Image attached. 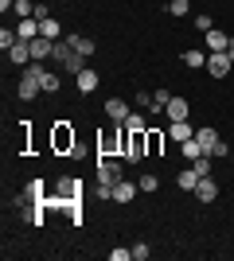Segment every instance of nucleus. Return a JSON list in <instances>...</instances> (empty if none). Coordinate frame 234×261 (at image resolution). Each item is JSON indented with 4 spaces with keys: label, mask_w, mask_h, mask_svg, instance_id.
Segmentation results:
<instances>
[{
    "label": "nucleus",
    "mask_w": 234,
    "mask_h": 261,
    "mask_svg": "<svg viewBox=\"0 0 234 261\" xmlns=\"http://www.w3.org/2000/svg\"><path fill=\"white\" fill-rule=\"evenodd\" d=\"M39 74H35V66H23V78H20V90H16V94H20L23 101H35L39 98Z\"/></svg>",
    "instance_id": "f257e3e1"
},
{
    "label": "nucleus",
    "mask_w": 234,
    "mask_h": 261,
    "mask_svg": "<svg viewBox=\"0 0 234 261\" xmlns=\"http://www.w3.org/2000/svg\"><path fill=\"white\" fill-rule=\"evenodd\" d=\"M98 184H106V187L121 184V160H106V156H98Z\"/></svg>",
    "instance_id": "f03ea898"
},
{
    "label": "nucleus",
    "mask_w": 234,
    "mask_h": 261,
    "mask_svg": "<svg viewBox=\"0 0 234 261\" xmlns=\"http://www.w3.org/2000/svg\"><path fill=\"white\" fill-rule=\"evenodd\" d=\"M51 144H55V152H74V129H70L67 121H59V125H55Z\"/></svg>",
    "instance_id": "7ed1b4c3"
},
{
    "label": "nucleus",
    "mask_w": 234,
    "mask_h": 261,
    "mask_svg": "<svg viewBox=\"0 0 234 261\" xmlns=\"http://www.w3.org/2000/svg\"><path fill=\"white\" fill-rule=\"evenodd\" d=\"M230 66H234V59L226 51H211V55H207V70H211L215 78H226V74H230Z\"/></svg>",
    "instance_id": "20e7f679"
},
{
    "label": "nucleus",
    "mask_w": 234,
    "mask_h": 261,
    "mask_svg": "<svg viewBox=\"0 0 234 261\" xmlns=\"http://www.w3.org/2000/svg\"><path fill=\"white\" fill-rule=\"evenodd\" d=\"M129 113H133V109H129V101H125V98H110V101H106V117H110L113 125H125Z\"/></svg>",
    "instance_id": "39448f33"
},
{
    "label": "nucleus",
    "mask_w": 234,
    "mask_h": 261,
    "mask_svg": "<svg viewBox=\"0 0 234 261\" xmlns=\"http://www.w3.org/2000/svg\"><path fill=\"white\" fill-rule=\"evenodd\" d=\"M20 207H28V203H47V191H43V179H32V184L20 191V199H16Z\"/></svg>",
    "instance_id": "423d86ee"
},
{
    "label": "nucleus",
    "mask_w": 234,
    "mask_h": 261,
    "mask_svg": "<svg viewBox=\"0 0 234 261\" xmlns=\"http://www.w3.org/2000/svg\"><path fill=\"white\" fill-rule=\"evenodd\" d=\"M28 47H32V63H43V59H51V51H55V39H47V35H35Z\"/></svg>",
    "instance_id": "0eeeda50"
},
{
    "label": "nucleus",
    "mask_w": 234,
    "mask_h": 261,
    "mask_svg": "<svg viewBox=\"0 0 234 261\" xmlns=\"http://www.w3.org/2000/svg\"><path fill=\"white\" fill-rule=\"evenodd\" d=\"M74 86H78V94H94V90L101 86V78H98V70H82V74H74Z\"/></svg>",
    "instance_id": "6e6552de"
},
{
    "label": "nucleus",
    "mask_w": 234,
    "mask_h": 261,
    "mask_svg": "<svg viewBox=\"0 0 234 261\" xmlns=\"http://www.w3.org/2000/svg\"><path fill=\"white\" fill-rule=\"evenodd\" d=\"M195 199H199V203H215V199H219V184H215L211 175H203L199 184H195Z\"/></svg>",
    "instance_id": "1a4fd4ad"
},
{
    "label": "nucleus",
    "mask_w": 234,
    "mask_h": 261,
    "mask_svg": "<svg viewBox=\"0 0 234 261\" xmlns=\"http://www.w3.org/2000/svg\"><path fill=\"white\" fill-rule=\"evenodd\" d=\"M195 141H199V148H203V152L211 156V152H215V144L223 141V137H219V133L211 129V125H203V129H195Z\"/></svg>",
    "instance_id": "9d476101"
},
{
    "label": "nucleus",
    "mask_w": 234,
    "mask_h": 261,
    "mask_svg": "<svg viewBox=\"0 0 234 261\" xmlns=\"http://www.w3.org/2000/svg\"><path fill=\"white\" fill-rule=\"evenodd\" d=\"M67 43H70V51H78V55H94V39L90 35H78V32H67Z\"/></svg>",
    "instance_id": "9b49d317"
},
{
    "label": "nucleus",
    "mask_w": 234,
    "mask_h": 261,
    "mask_svg": "<svg viewBox=\"0 0 234 261\" xmlns=\"http://www.w3.org/2000/svg\"><path fill=\"white\" fill-rule=\"evenodd\" d=\"M188 98H176V94H172V101H168V109H164V113H168V121H188Z\"/></svg>",
    "instance_id": "f8f14e48"
},
{
    "label": "nucleus",
    "mask_w": 234,
    "mask_h": 261,
    "mask_svg": "<svg viewBox=\"0 0 234 261\" xmlns=\"http://www.w3.org/2000/svg\"><path fill=\"white\" fill-rule=\"evenodd\" d=\"M35 66V74H39V86H43V94H55L59 90V74H51L43 63H32Z\"/></svg>",
    "instance_id": "ddd939ff"
},
{
    "label": "nucleus",
    "mask_w": 234,
    "mask_h": 261,
    "mask_svg": "<svg viewBox=\"0 0 234 261\" xmlns=\"http://www.w3.org/2000/svg\"><path fill=\"white\" fill-rule=\"evenodd\" d=\"M168 137H172L176 144H184V141H191V137H195V129H191L188 121H172V125H168Z\"/></svg>",
    "instance_id": "4468645a"
},
{
    "label": "nucleus",
    "mask_w": 234,
    "mask_h": 261,
    "mask_svg": "<svg viewBox=\"0 0 234 261\" xmlns=\"http://www.w3.org/2000/svg\"><path fill=\"white\" fill-rule=\"evenodd\" d=\"M137 191H141V187H133L129 179H121V184H113V203H133Z\"/></svg>",
    "instance_id": "2eb2a0df"
},
{
    "label": "nucleus",
    "mask_w": 234,
    "mask_h": 261,
    "mask_svg": "<svg viewBox=\"0 0 234 261\" xmlns=\"http://www.w3.org/2000/svg\"><path fill=\"white\" fill-rule=\"evenodd\" d=\"M16 32H20V39H23V43H32L35 35H39V20H35V16H28V20H20V23H16Z\"/></svg>",
    "instance_id": "dca6fc26"
},
{
    "label": "nucleus",
    "mask_w": 234,
    "mask_h": 261,
    "mask_svg": "<svg viewBox=\"0 0 234 261\" xmlns=\"http://www.w3.org/2000/svg\"><path fill=\"white\" fill-rule=\"evenodd\" d=\"M226 47H230L226 32H207V51H226Z\"/></svg>",
    "instance_id": "f3484780"
},
{
    "label": "nucleus",
    "mask_w": 234,
    "mask_h": 261,
    "mask_svg": "<svg viewBox=\"0 0 234 261\" xmlns=\"http://www.w3.org/2000/svg\"><path fill=\"white\" fill-rule=\"evenodd\" d=\"M70 55H74V51H70V43H67V39H55V51H51V59H55L59 66H67V59H70Z\"/></svg>",
    "instance_id": "a211bd4d"
},
{
    "label": "nucleus",
    "mask_w": 234,
    "mask_h": 261,
    "mask_svg": "<svg viewBox=\"0 0 234 261\" xmlns=\"http://www.w3.org/2000/svg\"><path fill=\"white\" fill-rule=\"evenodd\" d=\"M43 207H47V203H28V211H23V218H28L32 226H43Z\"/></svg>",
    "instance_id": "6ab92c4d"
},
{
    "label": "nucleus",
    "mask_w": 234,
    "mask_h": 261,
    "mask_svg": "<svg viewBox=\"0 0 234 261\" xmlns=\"http://www.w3.org/2000/svg\"><path fill=\"white\" fill-rule=\"evenodd\" d=\"M199 179H203V175L195 172V168H188V172H179V179H176V184L184 187V191H195V184H199Z\"/></svg>",
    "instance_id": "aec40b11"
},
{
    "label": "nucleus",
    "mask_w": 234,
    "mask_h": 261,
    "mask_svg": "<svg viewBox=\"0 0 234 261\" xmlns=\"http://www.w3.org/2000/svg\"><path fill=\"white\" fill-rule=\"evenodd\" d=\"M179 63L195 70V66H207V55H203V51H184V55H179Z\"/></svg>",
    "instance_id": "412c9836"
},
{
    "label": "nucleus",
    "mask_w": 234,
    "mask_h": 261,
    "mask_svg": "<svg viewBox=\"0 0 234 261\" xmlns=\"http://www.w3.org/2000/svg\"><path fill=\"white\" fill-rule=\"evenodd\" d=\"M39 35H47V39H59V35H63L59 20H39Z\"/></svg>",
    "instance_id": "4be33fe9"
},
{
    "label": "nucleus",
    "mask_w": 234,
    "mask_h": 261,
    "mask_svg": "<svg viewBox=\"0 0 234 261\" xmlns=\"http://www.w3.org/2000/svg\"><path fill=\"white\" fill-rule=\"evenodd\" d=\"M188 12H191V0H168V16L179 20V16H188Z\"/></svg>",
    "instance_id": "5701e85b"
},
{
    "label": "nucleus",
    "mask_w": 234,
    "mask_h": 261,
    "mask_svg": "<svg viewBox=\"0 0 234 261\" xmlns=\"http://www.w3.org/2000/svg\"><path fill=\"white\" fill-rule=\"evenodd\" d=\"M164 148V133H156V129H148V156H156Z\"/></svg>",
    "instance_id": "b1692460"
},
{
    "label": "nucleus",
    "mask_w": 234,
    "mask_h": 261,
    "mask_svg": "<svg viewBox=\"0 0 234 261\" xmlns=\"http://www.w3.org/2000/svg\"><path fill=\"white\" fill-rule=\"evenodd\" d=\"M179 148H184V156H188V160H195V156H207V152L199 148V141H195V137H191V141H184Z\"/></svg>",
    "instance_id": "393cba45"
},
{
    "label": "nucleus",
    "mask_w": 234,
    "mask_h": 261,
    "mask_svg": "<svg viewBox=\"0 0 234 261\" xmlns=\"http://www.w3.org/2000/svg\"><path fill=\"white\" fill-rule=\"evenodd\" d=\"M168 101H172V94H168V90H156V94H152V109H160V113L168 109Z\"/></svg>",
    "instance_id": "a878e982"
},
{
    "label": "nucleus",
    "mask_w": 234,
    "mask_h": 261,
    "mask_svg": "<svg viewBox=\"0 0 234 261\" xmlns=\"http://www.w3.org/2000/svg\"><path fill=\"white\" fill-rule=\"evenodd\" d=\"M16 16H20V20L35 16V4H32V0H16Z\"/></svg>",
    "instance_id": "bb28decb"
},
{
    "label": "nucleus",
    "mask_w": 234,
    "mask_h": 261,
    "mask_svg": "<svg viewBox=\"0 0 234 261\" xmlns=\"http://www.w3.org/2000/svg\"><path fill=\"white\" fill-rule=\"evenodd\" d=\"M191 168H195L199 175H211V156H195V160H191Z\"/></svg>",
    "instance_id": "cd10ccee"
},
{
    "label": "nucleus",
    "mask_w": 234,
    "mask_h": 261,
    "mask_svg": "<svg viewBox=\"0 0 234 261\" xmlns=\"http://www.w3.org/2000/svg\"><path fill=\"white\" fill-rule=\"evenodd\" d=\"M137 187H141V191H156V187H160V179L148 172V175H141V184H137Z\"/></svg>",
    "instance_id": "c85d7f7f"
},
{
    "label": "nucleus",
    "mask_w": 234,
    "mask_h": 261,
    "mask_svg": "<svg viewBox=\"0 0 234 261\" xmlns=\"http://www.w3.org/2000/svg\"><path fill=\"white\" fill-rule=\"evenodd\" d=\"M125 125H129V129H148V121L141 117V113H129V121H125Z\"/></svg>",
    "instance_id": "c756f323"
},
{
    "label": "nucleus",
    "mask_w": 234,
    "mask_h": 261,
    "mask_svg": "<svg viewBox=\"0 0 234 261\" xmlns=\"http://www.w3.org/2000/svg\"><path fill=\"white\" fill-rule=\"evenodd\" d=\"M133 106H141V109H152V94H133Z\"/></svg>",
    "instance_id": "7c9ffc66"
},
{
    "label": "nucleus",
    "mask_w": 234,
    "mask_h": 261,
    "mask_svg": "<svg viewBox=\"0 0 234 261\" xmlns=\"http://www.w3.org/2000/svg\"><path fill=\"white\" fill-rule=\"evenodd\" d=\"M148 253H152V250H148L145 242H137V246H133V261H145V257H148Z\"/></svg>",
    "instance_id": "2f4dec72"
},
{
    "label": "nucleus",
    "mask_w": 234,
    "mask_h": 261,
    "mask_svg": "<svg viewBox=\"0 0 234 261\" xmlns=\"http://www.w3.org/2000/svg\"><path fill=\"white\" fill-rule=\"evenodd\" d=\"M195 28H199V32H211L215 20H211V16H195Z\"/></svg>",
    "instance_id": "473e14b6"
},
{
    "label": "nucleus",
    "mask_w": 234,
    "mask_h": 261,
    "mask_svg": "<svg viewBox=\"0 0 234 261\" xmlns=\"http://www.w3.org/2000/svg\"><path fill=\"white\" fill-rule=\"evenodd\" d=\"M35 20H51V8H47L43 0H39V4H35Z\"/></svg>",
    "instance_id": "72a5a7b5"
},
{
    "label": "nucleus",
    "mask_w": 234,
    "mask_h": 261,
    "mask_svg": "<svg viewBox=\"0 0 234 261\" xmlns=\"http://www.w3.org/2000/svg\"><path fill=\"white\" fill-rule=\"evenodd\" d=\"M110 257H113V261H129V257H133V250H113Z\"/></svg>",
    "instance_id": "f704fd0d"
},
{
    "label": "nucleus",
    "mask_w": 234,
    "mask_h": 261,
    "mask_svg": "<svg viewBox=\"0 0 234 261\" xmlns=\"http://www.w3.org/2000/svg\"><path fill=\"white\" fill-rule=\"evenodd\" d=\"M226 55H230V59H234V39H230V47H226Z\"/></svg>",
    "instance_id": "c9c22d12"
}]
</instances>
